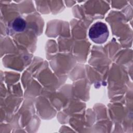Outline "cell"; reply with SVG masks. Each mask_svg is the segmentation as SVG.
Instances as JSON below:
<instances>
[{
	"instance_id": "2",
	"label": "cell",
	"mask_w": 133,
	"mask_h": 133,
	"mask_svg": "<svg viewBox=\"0 0 133 133\" xmlns=\"http://www.w3.org/2000/svg\"><path fill=\"white\" fill-rule=\"evenodd\" d=\"M26 23L25 21L21 18L15 19L12 23V29L17 32H23L26 28Z\"/></svg>"
},
{
	"instance_id": "1",
	"label": "cell",
	"mask_w": 133,
	"mask_h": 133,
	"mask_svg": "<svg viewBox=\"0 0 133 133\" xmlns=\"http://www.w3.org/2000/svg\"><path fill=\"white\" fill-rule=\"evenodd\" d=\"M89 37L94 43L102 44L105 42L109 37V30L107 25L102 22H97L90 28Z\"/></svg>"
}]
</instances>
